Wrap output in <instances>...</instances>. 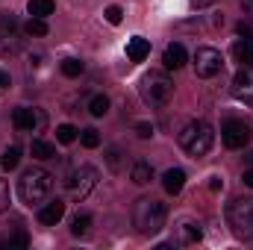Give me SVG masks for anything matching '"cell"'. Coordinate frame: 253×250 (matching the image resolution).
Returning <instances> with one entry per match:
<instances>
[{
  "label": "cell",
  "instance_id": "obj_34",
  "mask_svg": "<svg viewBox=\"0 0 253 250\" xmlns=\"http://www.w3.org/2000/svg\"><path fill=\"white\" fill-rule=\"evenodd\" d=\"M224 186V183H221V180H218V177H212V183H209V188H212V191H218V188Z\"/></svg>",
  "mask_w": 253,
  "mask_h": 250
},
{
  "label": "cell",
  "instance_id": "obj_36",
  "mask_svg": "<svg viewBox=\"0 0 253 250\" xmlns=\"http://www.w3.org/2000/svg\"><path fill=\"white\" fill-rule=\"evenodd\" d=\"M248 162H251V168H253V153H251V156H248Z\"/></svg>",
  "mask_w": 253,
  "mask_h": 250
},
{
  "label": "cell",
  "instance_id": "obj_18",
  "mask_svg": "<svg viewBox=\"0 0 253 250\" xmlns=\"http://www.w3.org/2000/svg\"><path fill=\"white\" fill-rule=\"evenodd\" d=\"M129 180H132L135 186H147V183L153 180V165L144 162V159H138V162L132 165V171H129Z\"/></svg>",
  "mask_w": 253,
  "mask_h": 250
},
{
  "label": "cell",
  "instance_id": "obj_3",
  "mask_svg": "<svg viewBox=\"0 0 253 250\" xmlns=\"http://www.w3.org/2000/svg\"><path fill=\"white\" fill-rule=\"evenodd\" d=\"M212 141H215V132H212V126L206 124V121H191L180 132V147L189 156H194V159L206 156L212 150Z\"/></svg>",
  "mask_w": 253,
  "mask_h": 250
},
{
  "label": "cell",
  "instance_id": "obj_23",
  "mask_svg": "<svg viewBox=\"0 0 253 250\" xmlns=\"http://www.w3.org/2000/svg\"><path fill=\"white\" fill-rule=\"evenodd\" d=\"M88 112H91L94 118H103V115L109 112V97H106V94H94V97L88 100Z\"/></svg>",
  "mask_w": 253,
  "mask_h": 250
},
{
  "label": "cell",
  "instance_id": "obj_20",
  "mask_svg": "<svg viewBox=\"0 0 253 250\" xmlns=\"http://www.w3.org/2000/svg\"><path fill=\"white\" fill-rule=\"evenodd\" d=\"M30 150H33L36 159H53V156H56V144H50V141H44V138H33Z\"/></svg>",
  "mask_w": 253,
  "mask_h": 250
},
{
  "label": "cell",
  "instance_id": "obj_22",
  "mask_svg": "<svg viewBox=\"0 0 253 250\" xmlns=\"http://www.w3.org/2000/svg\"><path fill=\"white\" fill-rule=\"evenodd\" d=\"M71 233H74L77 239L88 236V233H91V215H74V218H71Z\"/></svg>",
  "mask_w": 253,
  "mask_h": 250
},
{
  "label": "cell",
  "instance_id": "obj_1",
  "mask_svg": "<svg viewBox=\"0 0 253 250\" xmlns=\"http://www.w3.org/2000/svg\"><path fill=\"white\" fill-rule=\"evenodd\" d=\"M165 218H168V209L162 200L156 197H141L135 200L132 206V227L141 233V236H156L162 227H165Z\"/></svg>",
  "mask_w": 253,
  "mask_h": 250
},
{
  "label": "cell",
  "instance_id": "obj_6",
  "mask_svg": "<svg viewBox=\"0 0 253 250\" xmlns=\"http://www.w3.org/2000/svg\"><path fill=\"white\" fill-rule=\"evenodd\" d=\"M65 186H68V191H71V197L85 200V197L91 194V188L97 186V168H91V165L74 168V171L65 177Z\"/></svg>",
  "mask_w": 253,
  "mask_h": 250
},
{
  "label": "cell",
  "instance_id": "obj_28",
  "mask_svg": "<svg viewBox=\"0 0 253 250\" xmlns=\"http://www.w3.org/2000/svg\"><path fill=\"white\" fill-rule=\"evenodd\" d=\"M9 203H12V191L0 180V212H9Z\"/></svg>",
  "mask_w": 253,
  "mask_h": 250
},
{
  "label": "cell",
  "instance_id": "obj_7",
  "mask_svg": "<svg viewBox=\"0 0 253 250\" xmlns=\"http://www.w3.org/2000/svg\"><path fill=\"white\" fill-rule=\"evenodd\" d=\"M221 68H224L221 50H215V47H197L194 50V74L197 77L212 80L215 74H221Z\"/></svg>",
  "mask_w": 253,
  "mask_h": 250
},
{
  "label": "cell",
  "instance_id": "obj_8",
  "mask_svg": "<svg viewBox=\"0 0 253 250\" xmlns=\"http://www.w3.org/2000/svg\"><path fill=\"white\" fill-rule=\"evenodd\" d=\"M221 138H224V144H227L230 150H242V147H248V141H251V129H248L245 121L230 118V121H224V126H221Z\"/></svg>",
  "mask_w": 253,
  "mask_h": 250
},
{
  "label": "cell",
  "instance_id": "obj_19",
  "mask_svg": "<svg viewBox=\"0 0 253 250\" xmlns=\"http://www.w3.org/2000/svg\"><path fill=\"white\" fill-rule=\"evenodd\" d=\"M53 9H56V3L53 0H30L27 3V12H30V18H50L53 15Z\"/></svg>",
  "mask_w": 253,
  "mask_h": 250
},
{
  "label": "cell",
  "instance_id": "obj_26",
  "mask_svg": "<svg viewBox=\"0 0 253 250\" xmlns=\"http://www.w3.org/2000/svg\"><path fill=\"white\" fill-rule=\"evenodd\" d=\"M77 132H80V129H77V126H71V124L56 126V141H59V144H71V141L77 138Z\"/></svg>",
  "mask_w": 253,
  "mask_h": 250
},
{
  "label": "cell",
  "instance_id": "obj_14",
  "mask_svg": "<svg viewBox=\"0 0 253 250\" xmlns=\"http://www.w3.org/2000/svg\"><path fill=\"white\" fill-rule=\"evenodd\" d=\"M233 59L239 65H253V36L248 33L245 39H236L233 44Z\"/></svg>",
  "mask_w": 253,
  "mask_h": 250
},
{
  "label": "cell",
  "instance_id": "obj_4",
  "mask_svg": "<svg viewBox=\"0 0 253 250\" xmlns=\"http://www.w3.org/2000/svg\"><path fill=\"white\" fill-rule=\"evenodd\" d=\"M138 88H141V97H144L150 106H165V103L171 100V94H174V83H171V77L162 74V71L144 74Z\"/></svg>",
  "mask_w": 253,
  "mask_h": 250
},
{
  "label": "cell",
  "instance_id": "obj_2",
  "mask_svg": "<svg viewBox=\"0 0 253 250\" xmlns=\"http://www.w3.org/2000/svg\"><path fill=\"white\" fill-rule=\"evenodd\" d=\"M50 191H53V174L44 171V168H30V171H24V177L18 180V194H21V200L30 203V206L44 203V200L50 197Z\"/></svg>",
  "mask_w": 253,
  "mask_h": 250
},
{
  "label": "cell",
  "instance_id": "obj_12",
  "mask_svg": "<svg viewBox=\"0 0 253 250\" xmlns=\"http://www.w3.org/2000/svg\"><path fill=\"white\" fill-rule=\"evenodd\" d=\"M203 239V230L197 221H180L177 224V245H197Z\"/></svg>",
  "mask_w": 253,
  "mask_h": 250
},
{
  "label": "cell",
  "instance_id": "obj_32",
  "mask_svg": "<svg viewBox=\"0 0 253 250\" xmlns=\"http://www.w3.org/2000/svg\"><path fill=\"white\" fill-rule=\"evenodd\" d=\"M3 88H9V74L0 71V91H3Z\"/></svg>",
  "mask_w": 253,
  "mask_h": 250
},
{
  "label": "cell",
  "instance_id": "obj_17",
  "mask_svg": "<svg viewBox=\"0 0 253 250\" xmlns=\"http://www.w3.org/2000/svg\"><path fill=\"white\" fill-rule=\"evenodd\" d=\"M18 18L12 12H0V39L3 42H15L18 39Z\"/></svg>",
  "mask_w": 253,
  "mask_h": 250
},
{
  "label": "cell",
  "instance_id": "obj_5",
  "mask_svg": "<svg viewBox=\"0 0 253 250\" xmlns=\"http://www.w3.org/2000/svg\"><path fill=\"white\" fill-rule=\"evenodd\" d=\"M227 224L239 239H253V200L251 197H236L227 206Z\"/></svg>",
  "mask_w": 253,
  "mask_h": 250
},
{
  "label": "cell",
  "instance_id": "obj_35",
  "mask_svg": "<svg viewBox=\"0 0 253 250\" xmlns=\"http://www.w3.org/2000/svg\"><path fill=\"white\" fill-rule=\"evenodd\" d=\"M191 3H194V6H209L212 0H191Z\"/></svg>",
  "mask_w": 253,
  "mask_h": 250
},
{
  "label": "cell",
  "instance_id": "obj_29",
  "mask_svg": "<svg viewBox=\"0 0 253 250\" xmlns=\"http://www.w3.org/2000/svg\"><path fill=\"white\" fill-rule=\"evenodd\" d=\"M106 21H109V24H121V21H124V9H121V6H109V9H106Z\"/></svg>",
  "mask_w": 253,
  "mask_h": 250
},
{
  "label": "cell",
  "instance_id": "obj_15",
  "mask_svg": "<svg viewBox=\"0 0 253 250\" xmlns=\"http://www.w3.org/2000/svg\"><path fill=\"white\" fill-rule=\"evenodd\" d=\"M126 56H129L132 62H144V59L150 56V42L141 39V36H132V39L126 42Z\"/></svg>",
  "mask_w": 253,
  "mask_h": 250
},
{
  "label": "cell",
  "instance_id": "obj_25",
  "mask_svg": "<svg viewBox=\"0 0 253 250\" xmlns=\"http://www.w3.org/2000/svg\"><path fill=\"white\" fill-rule=\"evenodd\" d=\"M24 30H27V36H47V21L44 18H30Z\"/></svg>",
  "mask_w": 253,
  "mask_h": 250
},
{
  "label": "cell",
  "instance_id": "obj_21",
  "mask_svg": "<svg viewBox=\"0 0 253 250\" xmlns=\"http://www.w3.org/2000/svg\"><path fill=\"white\" fill-rule=\"evenodd\" d=\"M18 162H21V147H18V144L6 147V150H3V156H0L3 171H15V168H18Z\"/></svg>",
  "mask_w": 253,
  "mask_h": 250
},
{
  "label": "cell",
  "instance_id": "obj_10",
  "mask_svg": "<svg viewBox=\"0 0 253 250\" xmlns=\"http://www.w3.org/2000/svg\"><path fill=\"white\" fill-rule=\"evenodd\" d=\"M42 112L39 109H30V106H18L15 112H12V124L18 126L21 132H33L36 126H42Z\"/></svg>",
  "mask_w": 253,
  "mask_h": 250
},
{
  "label": "cell",
  "instance_id": "obj_30",
  "mask_svg": "<svg viewBox=\"0 0 253 250\" xmlns=\"http://www.w3.org/2000/svg\"><path fill=\"white\" fill-rule=\"evenodd\" d=\"M135 135H138V138H150V135H153V124L138 121V124H135Z\"/></svg>",
  "mask_w": 253,
  "mask_h": 250
},
{
  "label": "cell",
  "instance_id": "obj_16",
  "mask_svg": "<svg viewBox=\"0 0 253 250\" xmlns=\"http://www.w3.org/2000/svg\"><path fill=\"white\" fill-rule=\"evenodd\" d=\"M162 186L168 194H180L183 186H186V171L183 168H168L165 174H162Z\"/></svg>",
  "mask_w": 253,
  "mask_h": 250
},
{
  "label": "cell",
  "instance_id": "obj_27",
  "mask_svg": "<svg viewBox=\"0 0 253 250\" xmlns=\"http://www.w3.org/2000/svg\"><path fill=\"white\" fill-rule=\"evenodd\" d=\"M80 141H83V147H88V150H91V147H97V144H100V135H97V129H91V126H88V129H83V132H80Z\"/></svg>",
  "mask_w": 253,
  "mask_h": 250
},
{
  "label": "cell",
  "instance_id": "obj_24",
  "mask_svg": "<svg viewBox=\"0 0 253 250\" xmlns=\"http://www.w3.org/2000/svg\"><path fill=\"white\" fill-rule=\"evenodd\" d=\"M85 71V65H83V59H74V56H68V59H62V74L65 77H80Z\"/></svg>",
  "mask_w": 253,
  "mask_h": 250
},
{
  "label": "cell",
  "instance_id": "obj_11",
  "mask_svg": "<svg viewBox=\"0 0 253 250\" xmlns=\"http://www.w3.org/2000/svg\"><path fill=\"white\" fill-rule=\"evenodd\" d=\"M62 215H65V203L56 197V200H47L42 209H39V221L44 224V227H56L59 221H62Z\"/></svg>",
  "mask_w": 253,
  "mask_h": 250
},
{
  "label": "cell",
  "instance_id": "obj_33",
  "mask_svg": "<svg viewBox=\"0 0 253 250\" xmlns=\"http://www.w3.org/2000/svg\"><path fill=\"white\" fill-rule=\"evenodd\" d=\"M242 9H245L248 15H253V0H242Z\"/></svg>",
  "mask_w": 253,
  "mask_h": 250
},
{
  "label": "cell",
  "instance_id": "obj_13",
  "mask_svg": "<svg viewBox=\"0 0 253 250\" xmlns=\"http://www.w3.org/2000/svg\"><path fill=\"white\" fill-rule=\"evenodd\" d=\"M162 62H165L168 71H180V68L186 65V47H183L180 42L168 44V47H165V53H162Z\"/></svg>",
  "mask_w": 253,
  "mask_h": 250
},
{
  "label": "cell",
  "instance_id": "obj_31",
  "mask_svg": "<svg viewBox=\"0 0 253 250\" xmlns=\"http://www.w3.org/2000/svg\"><path fill=\"white\" fill-rule=\"evenodd\" d=\"M242 183H245L248 188H253V168H248V171L242 174Z\"/></svg>",
  "mask_w": 253,
  "mask_h": 250
},
{
  "label": "cell",
  "instance_id": "obj_9",
  "mask_svg": "<svg viewBox=\"0 0 253 250\" xmlns=\"http://www.w3.org/2000/svg\"><path fill=\"white\" fill-rule=\"evenodd\" d=\"M233 97L242 103H253V65H242L233 77Z\"/></svg>",
  "mask_w": 253,
  "mask_h": 250
}]
</instances>
